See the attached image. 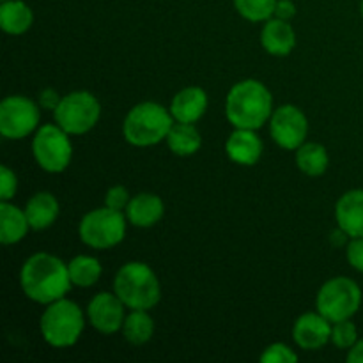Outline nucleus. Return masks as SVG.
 <instances>
[{"label":"nucleus","instance_id":"f257e3e1","mask_svg":"<svg viewBox=\"0 0 363 363\" xmlns=\"http://www.w3.org/2000/svg\"><path fill=\"white\" fill-rule=\"evenodd\" d=\"M25 296L41 305H50L66 296L71 287L66 262L52 254H34L25 261L20 273Z\"/></svg>","mask_w":363,"mask_h":363},{"label":"nucleus","instance_id":"f03ea898","mask_svg":"<svg viewBox=\"0 0 363 363\" xmlns=\"http://www.w3.org/2000/svg\"><path fill=\"white\" fill-rule=\"evenodd\" d=\"M273 113V98L264 84L243 80L227 94L225 116L234 128L259 130Z\"/></svg>","mask_w":363,"mask_h":363},{"label":"nucleus","instance_id":"7ed1b4c3","mask_svg":"<svg viewBox=\"0 0 363 363\" xmlns=\"http://www.w3.org/2000/svg\"><path fill=\"white\" fill-rule=\"evenodd\" d=\"M113 293L131 311H151L162 298L156 273L144 262H128L113 279Z\"/></svg>","mask_w":363,"mask_h":363},{"label":"nucleus","instance_id":"20e7f679","mask_svg":"<svg viewBox=\"0 0 363 363\" xmlns=\"http://www.w3.org/2000/svg\"><path fill=\"white\" fill-rule=\"evenodd\" d=\"M172 119V113L160 103H138L124 119L123 135L131 145L149 147L167 140V135L174 124Z\"/></svg>","mask_w":363,"mask_h":363},{"label":"nucleus","instance_id":"39448f33","mask_svg":"<svg viewBox=\"0 0 363 363\" xmlns=\"http://www.w3.org/2000/svg\"><path fill=\"white\" fill-rule=\"evenodd\" d=\"M84 312L74 301L60 298L45 308L39 321L41 335L50 346L71 347L84 332Z\"/></svg>","mask_w":363,"mask_h":363},{"label":"nucleus","instance_id":"423d86ee","mask_svg":"<svg viewBox=\"0 0 363 363\" xmlns=\"http://www.w3.org/2000/svg\"><path fill=\"white\" fill-rule=\"evenodd\" d=\"M82 243L98 250L117 247L126 234V216L112 208L92 209L82 218L78 227Z\"/></svg>","mask_w":363,"mask_h":363},{"label":"nucleus","instance_id":"0eeeda50","mask_svg":"<svg viewBox=\"0 0 363 363\" xmlns=\"http://www.w3.org/2000/svg\"><path fill=\"white\" fill-rule=\"evenodd\" d=\"M315 305L319 314L328 321L339 323L351 319L362 305V289L347 277H335L319 289Z\"/></svg>","mask_w":363,"mask_h":363},{"label":"nucleus","instance_id":"6e6552de","mask_svg":"<svg viewBox=\"0 0 363 363\" xmlns=\"http://www.w3.org/2000/svg\"><path fill=\"white\" fill-rule=\"evenodd\" d=\"M101 105L98 98L87 91H74L60 99L53 110V119L69 135H84L98 124Z\"/></svg>","mask_w":363,"mask_h":363},{"label":"nucleus","instance_id":"1a4fd4ad","mask_svg":"<svg viewBox=\"0 0 363 363\" xmlns=\"http://www.w3.org/2000/svg\"><path fill=\"white\" fill-rule=\"evenodd\" d=\"M32 152L43 170L50 174L64 172L73 156L69 133H66L59 124H45L32 140Z\"/></svg>","mask_w":363,"mask_h":363},{"label":"nucleus","instance_id":"9d476101","mask_svg":"<svg viewBox=\"0 0 363 363\" xmlns=\"http://www.w3.org/2000/svg\"><path fill=\"white\" fill-rule=\"evenodd\" d=\"M39 124V106L25 96H7L0 103V133L9 140L28 137Z\"/></svg>","mask_w":363,"mask_h":363},{"label":"nucleus","instance_id":"9b49d317","mask_svg":"<svg viewBox=\"0 0 363 363\" xmlns=\"http://www.w3.org/2000/svg\"><path fill=\"white\" fill-rule=\"evenodd\" d=\"M269 131L277 144L287 151H294L303 145L308 133L305 113L294 105H282L273 110L269 117Z\"/></svg>","mask_w":363,"mask_h":363},{"label":"nucleus","instance_id":"f8f14e48","mask_svg":"<svg viewBox=\"0 0 363 363\" xmlns=\"http://www.w3.org/2000/svg\"><path fill=\"white\" fill-rule=\"evenodd\" d=\"M124 307L126 305L116 293H99L89 303L87 318L98 332L110 335L123 330L124 319H126Z\"/></svg>","mask_w":363,"mask_h":363},{"label":"nucleus","instance_id":"ddd939ff","mask_svg":"<svg viewBox=\"0 0 363 363\" xmlns=\"http://www.w3.org/2000/svg\"><path fill=\"white\" fill-rule=\"evenodd\" d=\"M333 323L328 321L323 314H314V312H307V314L300 315L293 326V339L301 350L314 351L321 350L323 346L332 340V328Z\"/></svg>","mask_w":363,"mask_h":363},{"label":"nucleus","instance_id":"4468645a","mask_svg":"<svg viewBox=\"0 0 363 363\" xmlns=\"http://www.w3.org/2000/svg\"><path fill=\"white\" fill-rule=\"evenodd\" d=\"M225 152L230 162L238 163V165H255L261 160L262 140L255 135V130L236 128L227 138Z\"/></svg>","mask_w":363,"mask_h":363},{"label":"nucleus","instance_id":"2eb2a0df","mask_svg":"<svg viewBox=\"0 0 363 363\" xmlns=\"http://www.w3.org/2000/svg\"><path fill=\"white\" fill-rule=\"evenodd\" d=\"M335 218L350 238H363V190H350L337 201Z\"/></svg>","mask_w":363,"mask_h":363},{"label":"nucleus","instance_id":"dca6fc26","mask_svg":"<svg viewBox=\"0 0 363 363\" xmlns=\"http://www.w3.org/2000/svg\"><path fill=\"white\" fill-rule=\"evenodd\" d=\"M208 110V94L201 87H186L174 96L170 113L177 123L195 124Z\"/></svg>","mask_w":363,"mask_h":363},{"label":"nucleus","instance_id":"f3484780","mask_svg":"<svg viewBox=\"0 0 363 363\" xmlns=\"http://www.w3.org/2000/svg\"><path fill=\"white\" fill-rule=\"evenodd\" d=\"M261 43L262 48L269 55L286 57L296 46V34H294L289 21L280 20V18H269L262 27Z\"/></svg>","mask_w":363,"mask_h":363},{"label":"nucleus","instance_id":"a211bd4d","mask_svg":"<svg viewBox=\"0 0 363 363\" xmlns=\"http://www.w3.org/2000/svg\"><path fill=\"white\" fill-rule=\"evenodd\" d=\"M163 213H165L163 201L158 195L152 194L135 195L130 204L126 206L128 222L135 227H142V229L156 225L163 218Z\"/></svg>","mask_w":363,"mask_h":363},{"label":"nucleus","instance_id":"6ab92c4d","mask_svg":"<svg viewBox=\"0 0 363 363\" xmlns=\"http://www.w3.org/2000/svg\"><path fill=\"white\" fill-rule=\"evenodd\" d=\"M25 215L30 223V229H48L59 216V201L50 191H38L27 201Z\"/></svg>","mask_w":363,"mask_h":363},{"label":"nucleus","instance_id":"aec40b11","mask_svg":"<svg viewBox=\"0 0 363 363\" xmlns=\"http://www.w3.org/2000/svg\"><path fill=\"white\" fill-rule=\"evenodd\" d=\"M30 227L25 209L21 211L16 206L9 204V201L0 202V241L2 245H14L27 236Z\"/></svg>","mask_w":363,"mask_h":363},{"label":"nucleus","instance_id":"412c9836","mask_svg":"<svg viewBox=\"0 0 363 363\" xmlns=\"http://www.w3.org/2000/svg\"><path fill=\"white\" fill-rule=\"evenodd\" d=\"M34 14L23 0H6L0 4V27L6 34L20 35L32 27Z\"/></svg>","mask_w":363,"mask_h":363},{"label":"nucleus","instance_id":"4be33fe9","mask_svg":"<svg viewBox=\"0 0 363 363\" xmlns=\"http://www.w3.org/2000/svg\"><path fill=\"white\" fill-rule=\"evenodd\" d=\"M170 151L177 156H191L201 149L202 138L197 128L190 123H174L167 135Z\"/></svg>","mask_w":363,"mask_h":363},{"label":"nucleus","instance_id":"5701e85b","mask_svg":"<svg viewBox=\"0 0 363 363\" xmlns=\"http://www.w3.org/2000/svg\"><path fill=\"white\" fill-rule=\"evenodd\" d=\"M328 152H326V147L321 144H315V142H311V144H303L298 147L296 151V165L298 169L303 174L311 177H319L326 172L328 169Z\"/></svg>","mask_w":363,"mask_h":363},{"label":"nucleus","instance_id":"b1692460","mask_svg":"<svg viewBox=\"0 0 363 363\" xmlns=\"http://www.w3.org/2000/svg\"><path fill=\"white\" fill-rule=\"evenodd\" d=\"M152 333H155V321L147 311H131V314L124 319L123 335L128 342L142 346L152 339Z\"/></svg>","mask_w":363,"mask_h":363},{"label":"nucleus","instance_id":"393cba45","mask_svg":"<svg viewBox=\"0 0 363 363\" xmlns=\"http://www.w3.org/2000/svg\"><path fill=\"white\" fill-rule=\"evenodd\" d=\"M67 269H69L71 284L78 287L94 286L103 273V268L98 259L91 257V255H77L67 264Z\"/></svg>","mask_w":363,"mask_h":363},{"label":"nucleus","instance_id":"a878e982","mask_svg":"<svg viewBox=\"0 0 363 363\" xmlns=\"http://www.w3.org/2000/svg\"><path fill=\"white\" fill-rule=\"evenodd\" d=\"M277 0H234L238 13L248 21H268L275 16Z\"/></svg>","mask_w":363,"mask_h":363},{"label":"nucleus","instance_id":"bb28decb","mask_svg":"<svg viewBox=\"0 0 363 363\" xmlns=\"http://www.w3.org/2000/svg\"><path fill=\"white\" fill-rule=\"evenodd\" d=\"M332 342L335 344L339 350H351L354 344L358 342V330L350 319L344 321L333 323L332 328Z\"/></svg>","mask_w":363,"mask_h":363},{"label":"nucleus","instance_id":"cd10ccee","mask_svg":"<svg viewBox=\"0 0 363 363\" xmlns=\"http://www.w3.org/2000/svg\"><path fill=\"white\" fill-rule=\"evenodd\" d=\"M298 360V354L286 344H272L266 347L261 354L262 363H294Z\"/></svg>","mask_w":363,"mask_h":363},{"label":"nucleus","instance_id":"c85d7f7f","mask_svg":"<svg viewBox=\"0 0 363 363\" xmlns=\"http://www.w3.org/2000/svg\"><path fill=\"white\" fill-rule=\"evenodd\" d=\"M16 174L9 167L2 165V169H0V201H11L14 194H16Z\"/></svg>","mask_w":363,"mask_h":363},{"label":"nucleus","instance_id":"c756f323","mask_svg":"<svg viewBox=\"0 0 363 363\" xmlns=\"http://www.w3.org/2000/svg\"><path fill=\"white\" fill-rule=\"evenodd\" d=\"M130 191L124 186H121V184H117V186L108 188V191H106L105 206L117 209V211H123V209H126V206L130 204Z\"/></svg>","mask_w":363,"mask_h":363},{"label":"nucleus","instance_id":"7c9ffc66","mask_svg":"<svg viewBox=\"0 0 363 363\" xmlns=\"http://www.w3.org/2000/svg\"><path fill=\"white\" fill-rule=\"evenodd\" d=\"M347 261L357 272L363 273V238H351L347 245Z\"/></svg>","mask_w":363,"mask_h":363},{"label":"nucleus","instance_id":"2f4dec72","mask_svg":"<svg viewBox=\"0 0 363 363\" xmlns=\"http://www.w3.org/2000/svg\"><path fill=\"white\" fill-rule=\"evenodd\" d=\"M296 16V6H294L293 0H277L275 6V18L280 20H293Z\"/></svg>","mask_w":363,"mask_h":363},{"label":"nucleus","instance_id":"473e14b6","mask_svg":"<svg viewBox=\"0 0 363 363\" xmlns=\"http://www.w3.org/2000/svg\"><path fill=\"white\" fill-rule=\"evenodd\" d=\"M60 99L62 98L59 96V92L53 91V89H45V91L39 94V105H41V108L55 110L57 106H59Z\"/></svg>","mask_w":363,"mask_h":363},{"label":"nucleus","instance_id":"72a5a7b5","mask_svg":"<svg viewBox=\"0 0 363 363\" xmlns=\"http://www.w3.org/2000/svg\"><path fill=\"white\" fill-rule=\"evenodd\" d=\"M347 362L350 363H363V340H358L347 353Z\"/></svg>","mask_w":363,"mask_h":363},{"label":"nucleus","instance_id":"f704fd0d","mask_svg":"<svg viewBox=\"0 0 363 363\" xmlns=\"http://www.w3.org/2000/svg\"><path fill=\"white\" fill-rule=\"evenodd\" d=\"M332 236H333L332 240H333V245H335V247H339V245H344L346 238H350L346 233H344L342 229H340V227H339V230H335V233L332 234Z\"/></svg>","mask_w":363,"mask_h":363},{"label":"nucleus","instance_id":"c9c22d12","mask_svg":"<svg viewBox=\"0 0 363 363\" xmlns=\"http://www.w3.org/2000/svg\"><path fill=\"white\" fill-rule=\"evenodd\" d=\"M362 14H363V0H362Z\"/></svg>","mask_w":363,"mask_h":363},{"label":"nucleus","instance_id":"e433bc0d","mask_svg":"<svg viewBox=\"0 0 363 363\" xmlns=\"http://www.w3.org/2000/svg\"><path fill=\"white\" fill-rule=\"evenodd\" d=\"M0 2H6V0H0Z\"/></svg>","mask_w":363,"mask_h":363}]
</instances>
